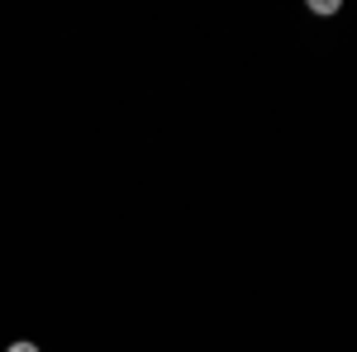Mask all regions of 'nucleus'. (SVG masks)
I'll list each match as a JSON object with an SVG mask.
<instances>
[{"instance_id":"f257e3e1","label":"nucleus","mask_w":357,"mask_h":352,"mask_svg":"<svg viewBox=\"0 0 357 352\" xmlns=\"http://www.w3.org/2000/svg\"><path fill=\"white\" fill-rule=\"evenodd\" d=\"M310 10H314V15H333L338 5H333V0H310Z\"/></svg>"},{"instance_id":"f03ea898","label":"nucleus","mask_w":357,"mask_h":352,"mask_svg":"<svg viewBox=\"0 0 357 352\" xmlns=\"http://www.w3.org/2000/svg\"><path fill=\"white\" fill-rule=\"evenodd\" d=\"M5 352H38V343H10Z\"/></svg>"}]
</instances>
